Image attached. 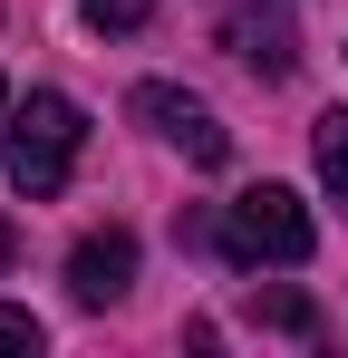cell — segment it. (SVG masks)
Masks as SVG:
<instances>
[{
    "label": "cell",
    "mask_w": 348,
    "mask_h": 358,
    "mask_svg": "<svg viewBox=\"0 0 348 358\" xmlns=\"http://www.w3.org/2000/svg\"><path fill=\"white\" fill-rule=\"evenodd\" d=\"M232 271H300L310 252H319V223H310V203L290 194V184H252V194H232L223 223H213Z\"/></svg>",
    "instance_id": "6da1fadb"
},
{
    "label": "cell",
    "mask_w": 348,
    "mask_h": 358,
    "mask_svg": "<svg viewBox=\"0 0 348 358\" xmlns=\"http://www.w3.org/2000/svg\"><path fill=\"white\" fill-rule=\"evenodd\" d=\"M78 145H87V117H78L58 87H39V97L10 117V136H0V175L20 184L29 203H49L58 184H68V165H78Z\"/></svg>",
    "instance_id": "7a4b0ae2"
},
{
    "label": "cell",
    "mask_w": 348,
    "mask_h": 358,
    "mask_svg": "<svg viewBox=\"0 0 348 358\" xmlns=\"http://www.w3.org/2000/svg\"><path fill=\"white\" fill-rule=\"evenodd\" d=\"M126 107H136V117L155 126L165 145H184V165H223V155H232V136L213 126V107H203L194 87H165V78H145V87L126 97Z\"/></svg>",
    "instance_id": "3957f363"
},
{
    "label": "cell",
    "mask_w": 348,
    "mask_h": 358,
    "mask_svg": "<svg viewBox=\"0 0 348 358\" xmlns=\"http://www.w3.org/2000/svg\"><path fill=\"white\" fill-rule=\"evenodd\" d=\"M126 281H136V233H126V223H107V233H87L78 252H68V291H78V310H116Z\"/></svg>",
    "instance_id": "277c9868"
},
{
    "label": "cell",
    "mask_w": 348,
    "mask_h": 358,
    "mask_svg": "<svg viewBox=\"0 0 348 358\" xmlns=\"http://www.w3.org/2000/svg\"><path fill=\"white\" fill-rule=\"evenodd\" d=\"M223 39H232V59L252 68V78H290V68H300V39H290V10H242V20H232Z\"/></svg>",
    "instance_id": "5b68a950"
},
{
    "label": "cell",
    "mask_w": 348,
    "mask_h": 358,
    "mask_svg": "<svg viewBox=\"0 0 348 358\" xmlns=\"http://www.w3.org/2000/svg\"><path fill=\"white\" fill-rule=\"evenodd\" d=\"M242 310H252L261 329H281V339H319V300L290 291V281H252V291H242Z\"/></svg>",
    "instance_id": "8992f818"
},
{
    "label": "cell",
    "mask_w": 348,
    "mask_h": 358,
    "mask_svg": "<svg viewBox=\"0 0 348 358\" xmlns=\"http://www.w3.org/2000/svg\"><path fill=\"white\" fill-rule=\"evenodd\" d=\"M310 155H319V175H329V194L348 203V107H329V117L310 126Z\"/></svg>",
    "instance_id": "52a82bcc"
},
{
    "label": "cell",
    "mask_w": 348,
    "mask_h": 358,
    "mask_svg": "<svg viewBox=\"0 0 348 358\" xmlns=\"http://www.w3.org/2000/svg\"><path fill=\"white\" fill-rule=\"evenodd\" d=\"M0 349H10V358H39V349H49L39 310H10V300H0Z\"/></svg>",
    "instance_id": "ba28073f"
},
{
    "label": "cell",
    "mask_w": 348,
    "mask_h": 358,
    "mask_svg": "<svg viewBox=\"0 0 348 358\" xmlns=\"http://www.w3.org/2000/svg\"><path fill=\"white\" fill-rule=\"evenodd\" d=\"M155 0H87V29H145Z\"/></svg>",
    "instance_id": "9c48e42d"
},
{
    "label": "cell",
    "mask_w": 348,
    "mask_h": 358,
    "mask_svg": "<svg viewBox=\"0 0 348 358\" xmlns=\"http://www.w3.org/2000/svg\"><path fill=\"white\" fill-rule=\"evenodd\" d=\"M10 262H20V233H10V223H0V271H10Z\"/></svg>",
    "instance_id": "30bf717a"
},
{
    "label": "cell",
    "mask_w": 348,
    "mask_h": 358,
    "mask_svg": "<svg viewBox=\"0 0 348 358\" xmlns=\"http://www.w3.org/2000/svg\"><path fill=\"white\" fill-rule=\"evenodd\" d=\"M0 117H10V87H0Z\"/></svg>",
    "instance_id": "8fae6325"
}]
</instances>
